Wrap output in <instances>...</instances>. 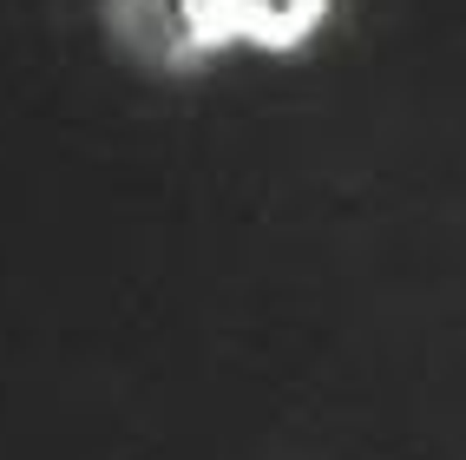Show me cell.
<instances>
[{
	"instance_id": "obj_1",
	"label": "cell",
	"mask_w": 466,
	"mask_h": 460,
	"mask_svg": "<svg viewBox=\"0 0 466 460\" xmlns=\"http://www.w3.org/2000/svg\"><path fill=\"white\" fill-rule=\"evenodd\" d=\"M335 14L341 0H99V34L145 79H198L237 53L296 59Z\"/></svg>"
}]
</instances>
